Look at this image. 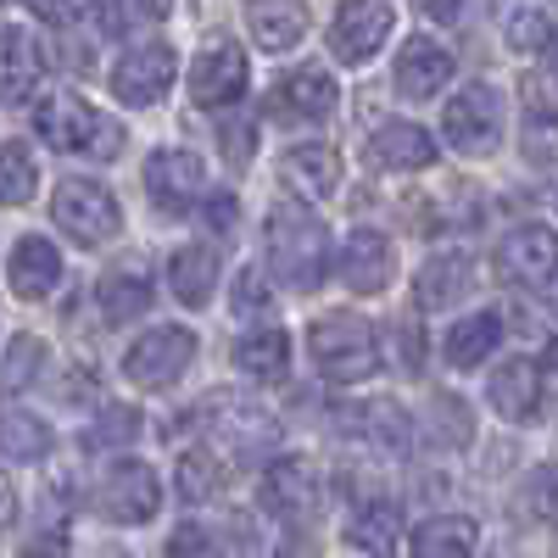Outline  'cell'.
<instances>
[{
	"mask_svg": "<svg viewBox=\"0 0 558 558\" xmlns=\"http://www.w3.org/2000/svg\"><path fill=\"white\" fill-rule=\"evenodd\" d=\"M391 28H397V7H391V0H386V7H341L330 17L324 45H330V57L341 68H363V62H375L386 51Z\"/></svg>",
	"mask_w": 558,
	"mask_h": 558,
	"instance_id": "cell-15",
	"label": "cell"
},
{
	"mask_svg": "<svg viewBox=\"0 0 558 558\" xmlns=\"http://www.w3.org/2000/svg\"><path fill=\"white\" fill-rule=\"evenodd\" d=\"M286 184L291 191H302L307 202H330V196H341V151L336 146H318V140H307V146H291L286 151Z\"/></svg>",
	"mask_w": 558,
	"mask_h": 558,
	"instance_id": "cell-22",
	"label": "cell"
},
{
	"mask_svg": "<svg viewBox=\"0 0 558 558\" xmlns=\"http://www.w3.org/2000/svg\"><path fill=\"white\" fill-rule=\"evenodd\" d=\"M397 536H402V514H397V502L391 497H368L352 525H347V542L368 558H391L397 553Z\"/></svg>",
	"mask_w": 558,
	"mask_h": 558,
	"instance_id": "cell-28",
	"label": "cell"
},
{
	"mask_svg": "<svg viewBox=\"0 0 558 558\" xmlns=\"http://www.w3.org/2000/svg\"><path fill=\"white\" fill-rule=\"evenodd\" d=\"M17 558H68V553H62V542H34V547H23Z\"/></svg>",
	"mask_w": 558,
	"mask_h": 558,
	"instance_id": "cell-43",
	"label": "cell"
},
{
	"mask_svg": "<svg viewBox=\"0 0 558 558\" xmlns=\"http://www.w3.org/2000/svg\"><path fill=\"white\" fill-rule=\"evenodd\" d=\"M330 268H341V286L357 296H375L397 279V246L386 229H352L341 241V252L330 257Z\"/></svg>",
	"mask_w": 558,
	"mask_h": 558,
	"instance_id": "cell-18",
	"label": "cell"
},
{
	"mask_svg": "<svg viewBox=\"0 0 558 558\" xmlns=\"http://www.w3.org/2000/svg\"><path fill=\"white\" fill-rule=\"evenodd\" d=\"M502 34H508V51L514 57H542L547 39H553V12L547 7H520L502 17Z\"/></svg>",
	"mask_w": 558,
	"mask_h": 558,
	"instance_id": "cell-35",
	"label": "cell"
},
{
	"mask_svg": "<svg viewBox=\"0 0 558 558\" xmlns=\"http://www.w3.org/2000/svg\"><path fill=\"white\" fill-rule=\"evenodd\" d=\"M39 196V157L28 140H0V207H28Z\"/></svg>",
	"mask_w": 558,
	"mask_h": 558,
	"instance_id": "cell-32",
	"label": "cell"
},
{
	"mask_svg": "<svg viewBox=\"0 0 558 558\" xmlns=\"http://www.w3.org/2000/svg\"><path fill=\"white\" fill-rule=\"evenodd\" d=\"M547 397H553V357H508L497 375L486 380V402L497 418H508V425H531V418L547 413Z\"/></svg>",
	"mask_w": 558,
	"mask_h": 558,
	"instance_id": "cell-8",
	"label": "cell"
},
{
	"mask_svg": "<svg viewBox=\"0 0 558 558\" xmlns=\"http://www.w3.org/2000/svg\"><path fill=\"white\" fill-rule=\"evenodd\" d=\"M191 363H196V330H184V324H151L123 352V375L140 391H173Z\"/></svg>",
	"mask_w": 558,
	"mask_h": 558,
	"instance_id": "cell-7",
	"label": "cell"
},
{
	"mask_svg": "<svg viewBox=\"0 0 558 558\" xmlns=\"http://www.w3.org/2000/svg\"><path fill=\"white\" fill-rule=\"evenodd\" d=\"M525 508H531L536 525L553 520V470H547V463H542V470H531V481H525Z\"/></svg>",
	"mask_w": 558,
	"mask_h": 558,
	"instance_id": "cell-39",
	"label": "cell"
},
{
	"mask_svg": "<svg viewBox=\"0 0 558 558\" xmlns=\"http://www.w3.org/2000/svg\"><path fill=\"white\" fill-rule=\"evenodd\" d=\"M497 347H502V313L497 307H475L470 318H458L452 330L441 336L447 368H481Z\"/></svg>",
	"mask_w": 558,
	"mask_h": 558,
	"instance_id": "cell-25",
	"label": "cell"
},
{
	"mask_svg": "<svg viewBox=\"0 0 558 558\" xmlns=\"http://www.w3.org/2000/svg\"><path fill=\"white\" fill-rule=\"evenodd\" d=\"M7 286L17 302H45L62 286V252L45 235H23L12 246V263H7Z\"/></svg>",
	"mask_w": 558,
	"mask_h": 558,
	"instance_id": "cell-21",
	"label": "cell"
},
{
	"mask_svg": "<svg viewBox=\"0 0 558 558\" xmlns=\"http://www.w3.org/2000/svg\"><path fill=\"white\" fill-rule=\"evenodd\" d=\"M252 84V62H246V45L241 39H218L191 62V101L218 112V107H235Z\"/></svg>",
	"mask_w": 558,
	"mask_h": 558,
	"instance_id": "cell-13",
	"label": "cell"
},
{
	"mask_svg": "<svg viewBox=\"0 0 558 558\" xmlns=\"http://www.w3.org/2000/svg\"><path fill=\"white\" fill-rule=\"evenodd\" d=\"M162 508V475L146 458H118L101 475V514L118 525H151Z\"/></svg>",
	"mask_w": 558,
	"mask_h": 558,
	"instance_id": "cell-9",
	"label": "cell"
},
{
	"mask_svg": "<svg viewBox=\"0 0 558 558\" xmlns=\"http://www.w3.org/2000/svg\"><path fill=\"white\" fill-rule=\"evenodd\" d=\"M452 73H458V57L447 51L441 39H430V34H413L402 51H397V68H391L402 101H430V96H441V89L452 84Z\"/></svg>",
	"mask_w": 558,
	"mask_h": 558,
	"instance_id": "cell-19",
	"label": "cell"
},
{
	"mask_svg": "<svg viewBox=\"0 0 558 558\" xmlns=\"http://www.w3.org/2000/svg\"><path fill=\"white\" fill-rule=\"evenodd\" d=\"M173 486H179V497L184 502H207V497H218L223 492V452L218 447H184V458H179V470H173Z\"/></svg>",
	"mask_w": 558,
	"mask_h": 558,
	"instance_id": "cell-33",
	"label": "cell"
},
{
	"mask_svg": "<svg viewBox=\"0 0 558 558\" xmlns=\"http://www.w3.org/2000/svg\"><path fill=\"white\" fill-rule=\"evenodd\" d=\"M168 291L184 302V307H207L213 291H218V252L207 241H191L168 257Z\"/></svg>",
	"mask_w": 558,
	"mask_h": 558,
	"instance_id": "cell-26",
	"label": "cell"
},
{
	"mask_svg": "<svg viewBox=\"0 0 558 558\" xmlns=\"http://www.w3.org/2000/svg\"><path fill=\"white\" fill-rule=\"evenodd\" d=\"M263 508L286 525H313L324 508V481L307 458H274L263 470Z\"/></svg>",
	"mask_w": 558,
	"mask_h": 558,
	"instance_id": "cell-11",
	"label": "cell"
},
{
	"mask_svg": "<svg viewBox=\"0 0 558 558\" xmlns=\"http://www.w3.org/2000/svg\"><path fill=\"white\" fill-rule=\"evenodd\" d=\"M207 223L218 229V235H229V229H235V202H229V196H213V202H207Z\"/></svg>",
	"mask_w": 558,
	"mask_h": 558,
	"instance_id": "cell-42",
	"label": "cell"
},
{
	"mask_svg": "<svg viewBox=\"0 0 558 558\" xmlns=\"http://www.w3.org/2000/svg\"><path fill=\"white\" fill-rule=\"evenodd\" d=\"M17 508H23V502H17V486H12L7 470H0V531H12V525H17Z\"/></svg>",
	"mask_w": 558,
	"mask_h": 558,
	"instance_id": "cell-41",
	"label": "cell"
},
{
	"mask_svg": "<svg viewBox=\"0 0 558 558\" xmlns=\"http://www.w3.org/2000/svg\"><path fill=\"white\" fill-rule=\"evenodd\" d=\"M45 352H51V347H45L39 336H12L7 352H0V380H7L12 391L34 386L45 375Z\"/></svg>",
	"mask_w": 558,
	"mask_h": 558,
	"instance_id": "cell-36",
	"label": "cell"
},
{
	"mask_svg": "<svg viewBox=\"0 0 558 558\" xmlns=\"http://www.w3.org/2000/svg\"><path fill=\"white\" fill-rule=\"evenodd\" d=\"M151 296H157V286H151V274L140 263H112L101 274V286H96V307H101L107 324H134L140 313L151 307Z\"/></svg>",
	"mask_w": 558,
	"mask_h": 558,
	"instance_id": "cell-23",
	"label": "cell"
},
{
	"mask_svg": "<svg viewBox=\"0 0 558 558\" xmlns=\"http://www.w3.org/2000/svg\"><path fill=\"white\" fill-rule=\"evenodd\" d=\"M146 196L157 213L168 218H184L207 202V162L196 151H151L146 157Z\"/></svg>",
	"mask_w": 558,
	"mask_h": 558,
	"instance_id": "cell-10",
	"label": "cell"
},
{
	"mask_svg": "<svg viewBox=\"0 0 558 558\" xmlns=\"http://www.w3.org/2000/svg\"><path fill=\"white\" fill-rule=\"evenodd\" d=\"M263 257L268 274L279 279L286 291H318L330 279V229H324L307 207L291 202H274L263 218Z\"/></svg>",
	"mask_w": 558,
	"mask_h": 558,
	"instance_id": "cell-1",
	"label": "cell"
},
{
	"mask_svg": "<svg viewBox=\"0 0 558 558\" xmlns=\"http://www.w3.org/2000/svg\"><path fill=\"white\" fill-rule=\"evenodd\" d=\"M51 218L73 246H107L123 229V207L101 179H62L51 196Z\"/></svg>",
	"mask_w": 558,
	"mask_h": 558,
	"instance_id": "cell-6",
	"label": "cell"
},
{
	"mask_svg": "<svg viewBox=\"0 0 558 558\" xmlns=\"http://www.w3.org/2000/svg\"><path fill=\"white\" fill-rule=\"evenodd\" d=\"M246 34L257 51L279 57V51H291V45L307 39V12L302 7H252L246 12Z\"/></svg>",
	"mask_w": 558,
	"mask_h": 558,
	"instance_id": "cell-31",
	"label": "cell"
},
{
	"mask_svg": "<svg viewBox=\"0 0 558 558\" xmlns=\"http://www.w3.org/2000/svg\"><path fill=\"white\" fill-rule=\"evenodd\" d=\"M162 558H218V547H213V536L202 525H179L168 536V553Z\"/></svg>",
	"mask_w": 558,
	"mask_h": 558,
	"instance_id": "cell-37",
	"label": "cell"
},
{
	"mask_svg": "<svg viewBox=\"0 0 558 558\" xmlns=\"http://www.w3.org/2000/svg\"><path fill=\"white\" fill-rule=\"evenodd\" d=\"M51 447H57V436H51V425H45L39 413H28V408L0 413V458L39 463V458H51Z\"/></svg>",
	"mask_w": 558,
	"mask_h": 558,
	"instance_id": "cell-30",
	"label": "cell"
},
{
	"mask_svg": "<svg viewBox=\"0 0 558 558\" xmlns=\"http://www.w3.org/2000/svg\"><path fill=\"white\" fill-rule=\"evenodd\" d=\"M307 357L330 386H357L380 375V336L363 313H324L307 330Z\"/></svg>",
	"mask_w": 558,
	"mask_h": 558,
	"instance_id": "cell-2",
	"label": "cell"
},
{
	"mask_svg": "<svg viewBox=\"0 0 558 558\" xmlns=\"http://www.w3.org/2000/svg\"><path fill=\"white\" fill-rule=\"evenodd\" d=\"M425 17H436V23H458L463 12H458V7H425Z\"/></svg>",
	"mask_w": 558,
	"mask_h": 558,
	"instance_id": "cell-44",
	"label": "cell"
},
{
	"mask_svg": "<svg viewBox=\"0 0 558 558\" xmlns=\"http://www.w3.org/2000/svg\"><path fill=\"white\" fill-rule=\"evenodd\" d=\"M481 525L470 514H430L408 531V558H475Z\"/></svg>",
	"mask_w": 558,
	"mask_h": 558,
	"instance_id": "cell-24",
	"label": "cell"
},
{
	"mask_svg": "<svg viewBox=\"0 0 558 558\" xmlns=\"http://www.w3.org/2000/svg\"><path fill=\"white\" fill-rule=\"evenodd\" d=\"M218 436H223V441H235L241 452H263V447L279 441L274 418H268L263 408H218Z\"/></svg>",
	"mask_w": 558,
	"mask_h": 558,
	"instance_id": "cell-34",
	"label": "cell"
},
{
	"mask_svg": "<svg viewBox=\"0 0 558 558\" xmlns=\"http://www.w3.org/2000/svg\"><path fill=\"white\" fill-rule=\"evenodd\" d=\"M363 151H368V168H380V173H425L436 162V134L413 118H386L375 123Z\"/></svg>",
	"mask_w": 558,
	"mask_h": 558,
	"instance_id": "cell-20",
	"label": "cell"
},
{
	"mask_svg": "<svg viewBox=\"0 0 558 558\" xmlns=\"http://www.w3.org/2000/svg\"><path fill=\"white\" fill-rule=\"evenodd\" d=\"M341 107V84L330 78V68H291L279 73L274 89H268V118H286V123H324Z\"/></svg>",
	"mask_w": 558,
	"mask_h": 558,
	"instance_id": "cell-12",
	"label": "cell"
},
{
	"mask_svg": "<svg viewBox=\"0 0 558 558\" xmlns=\"http://www.w3.org/2000/svg\"><path fill=\"white\" fill-rule=\"evenodd\" d=\"M34 129L51 151H78V157H112L123 151V129L112 118H101L78 89H45L34 101Z\"/></svg>",
	"mask_w": 558,
	"mask_h": 558,
	"instance_id": "cell-3",
	"label": "cell"
},
{
	"mask_svg": "<svg viewBox=\"0 0 558 558\" xmlns=\"http://www.w3.org/2000/svg\"><path fill=\"white\" fill-rule=\"evenodd\" d=\"M235 368H241L246 380H286V368H291V336L274 330V324L246 330L235 341Z\"/></svg>",
	"mask_w": 558,
	"mask_h": 558,
	"instance_id": "cell-27",
	"label": "cell"
},
{
	"mask_svg": "<svg viewBox=\"0 0 558 558\" xmlns=\"http://www.w3.org/2000/svg\"><path fill=\"white\" fill-rule=\"evenodd\" d=\"M492 263H497V279H502V286H520V291L547 296V291H553V263H558L553 229H547V223H525V229H514V235L497 246Z\"/></svg>",
	"mask_w": 558,
	"mask_h": 558,
	"instance_id": "cell-17",
	"label": "cell"
},
{
	"mask_svg": "<svg viewBox=\"0 0 558 558\" xmlns=\"http://www.w3.org/2000/svg\"><path fill=\"white\" fill-rule=\"evenodd\" d=\"M134 425H140V418H134V408H107V413H101V425L89 430V447H107V441H129V436H134Z\"/></svg>",
	"mask_w": 558,
	"mask_h": 558,
	"instance_id": "cell-38",
	"label": "cell"
},
{
	"mask_svg": "<svg viewBox=\"0 0 558 558\" xmlns=\"http://www.w3.org/2000/svg\"><path fill=\"white\" fill-rule=\"evenodd\" d=\"M45 45L34 28L7 23L0 28V107H28L45 96Z\"/></svg>",
	"mask_w": 558,
	"mask_h": 558,
	"instance_id": "cell-16",
	"label": "cell"
},
{
	"mask_svg": "<svg viewBox=\"0 0 558 558\" xmlns=\"http://www.w3.org/2000/svg\"><path fill=\"white\" fill-rule=\"evenodd\" d=\"M502 129H508V101H502V89L486 84V78L463 84L458 96L441 107V140L458 157H492V151H502Z\"/></svg>",
	"mask_w": 558,
	"mask_h": 558,
	"instance_id": "cell-4",
	"label": "cell"
},
{
	"mask_svg": "<svg viewBox=\"0 0 558 558\" xmlns=\"http://www.w3.org/2000/svg\"><path fill=\"white\" fill-rule=\"evenodd\" d=\"M173 73H179L173 45L168 39H140V45H129V51H118V62L107 68V89H112L118 107L146 112V107L168 101Z\"/></svg>",
	"mask_w": 558,
	"mask_h": 558,
	"instance_id": "cell-5",
	"label": "cell"
},
{
	"mask_svg": "<svg viewBox=\"0 0 558 558\" xmlns=\"http://www.w3.org/2000/svg\"><path fill=\"white\" fill-rule=\"evenodd\" d=\"M347 430L368 447H380V452H408L413 430H408V413L397 402H357L347 413Z\"/></svg>",
	"mask_w": 558,
	"mask_h": 558,
	"instance_id": "cell-29",
	"label": "cell"
},
{
	"mask_svg": "<svg viewBox=\"0 0 558 558\" xmlns=\"http://www.w3.org/2000/svg\"><path fill=\"white\" fill-rule=\"evenodd\" d=\"M475 286H481V263H475V252L441 246V252H430L425 263H418L413 302L425 307V313H447V307H463V302H470Z\"/></svg>",
	"mask_w": 558,
	"mask_h": 558,
	"instance_id": "cell-14",
	"label": "cell"
},
{
	"mask_svg": "<svg viewBox=\"0 0 558 558\" xmlns=\"http://www.w3.org/2000/svg\"><path fill=\"white\" fill-rule=\"evenodd\" d=\"M263 307H268V279H263L257 268H246V274L235 279V313L252 318V313H263Z\"/></svg>",
	"mask_w": 558,
	"mask_h": 558,
	"instance_id": "cell-40",
	"label": "cell"
}]
</instances>
